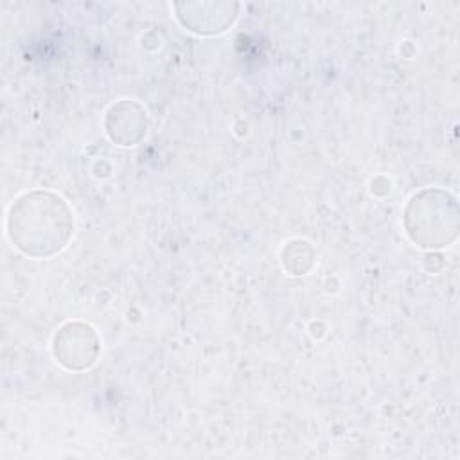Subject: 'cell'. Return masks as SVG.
<instances>
[{"instance_id": "6", "label": "cell", "mask_w": 460, "mask_h": 460, "mask_svg": "<svg viewBox=\"0 0 460 460\" xmlns=\"http://www.w3.org/2000/svg\"><path fill=\"white\" fill-rule=\"evenodd\" d=\"M316 252L302 239H293L282 248V264L291 275H305L314 266Z\"/></svg>"}, {"instance_id": "1", "label": "cell", "mask_w": 460, "mask_h": 460, "mask_svg": "<svg viewBox=\"0 0 460 460\" xmlns=\"http://www.w3.org/2000/svg\"><path fill=\"white\" fill-rule=\"evenodd\" d=\"M7 237L32 259L58 255L72 239L74 212L56 192L29 190L13 199L5 217Z\"/></svg>"}, {"instance_id": "5", "label": "cell", "mask_w": 460, "mask_h": 460, "mask_svg": "<svg viewBox=\"0 0 460 460\" xmlns=\"http://www.w3.org/2000/svg\"><path fill=\"white\" fill-rule=\"evenodd\" d=\"M106 133L119 146H137L147 131V115L142 104L122 99L106 111Z\"/></svg>"}, {"instance_id": "2", "label": "cell", "mask_w": 460, "mask_h": 460, "mask_svg": "<svg viewBox=\"0 0 460 460\" xmlns=\"http://www.w3.org/2000/svg\"><path fill=\"white\" fill-rule=\"evenodd\" d=\"M402 226L411 243L426 250L446 248L458 237V203L444 189L415 192L402 212Z\"/></svg>"}, {"instance_id": "3", "label": "cell", "mask_w": 460, "mask_h": 460, "mask_svg": "<svg viewBox=\"0 0 460 460\" xmlns=\"http://www.w3.org/2000/svg\"><path fill=\"white\" fill-rule=\"evenodd\" d=\"M101 352V340L95 329L83 322L63 323L52 338V354L68 370L90 368Z\"/></svg>"}, {"instance_id": "4", "label": "cell", "mask_w": 460, "mask_h": 460, "mask_svg": "<svg viewBox=\"0 0 460 460\" xmlns=\"http://www.w3.org/2000/svg\"><path fill=\"white\" fill-rule=\"evenodd\" d=\"M176 20L190 32L212 36L226 31L237 18L239 4L228 2H196L176 4Z\"/></svg>"}]
</instances>
